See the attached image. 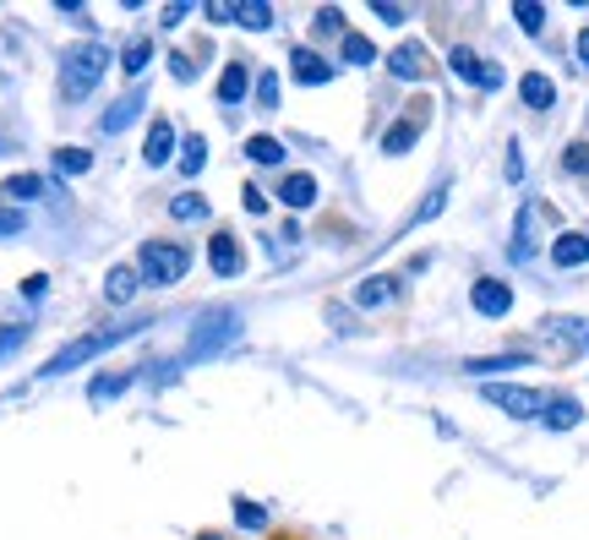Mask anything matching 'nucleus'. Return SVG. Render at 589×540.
Listing matches in <instances>:
<instances>
[{"instance_id":"obj_1","label":"nucleus","mask_w":589,"mask_h":540,"mask_svg":"<svg viewBox=\"0 0 589 540\" xmlns=\"http://www.w3.org/2000/svg\"><path fill=\"white\" fill-rule=\"evenodd\" d=\"M110 66H115L110 44H99V38L71 44V49H66V60H60V93H66V99H88V93L110 77Z\"/></svg>"},{"instance_id":"obj_2","label":"nucleus","mask_w":589,"mask_h":540,"mask_svg":"<svg viewBox=\"0 0 589 540\" xmlns=\"http://www.w3.org/2000/svg\"><path fill=\"white\" fill-rule=\"evenodd\" d=\"M191 252L180 246V241H143V252H137V278H143L147 289H169V284H180L186 273H191Z\"/></svg>"},{"instance_id":"obj_3","label":"nucleus","mask_w":589,"mask_h":540,"mask_svg":"<svg viewBox=\"0 0 589 540\" xmlns=\"http://www.w3.org/2000/svg\"><path fill=\"white\" fill-rule=\"evenodd\" d=\"M147 322H132V328H121V333H88V339H77V344H66L60 355H49L44 366H38V377H66V372H77V366H88L93 355H104V350H115L121 339H132V333H143Z\"/></svg>"},{"instance_id":"obj_4","label":"nucleus","mask_w":589,"mask_h":540,"mask_svg":"<svg viewBox=\"0 0 589 540\" xmlns=\"http://www.w3.org/2000/svg\"><path fill=\"white\" fill-rule=\"evenodd\" d=\"M241 339V311H230V306H213L208 317H197L191 322V361H202V355H219V350H230Z\"/></svg>"},{"instance_id":"obj_5","label":"nucleus","mask_w":589,"mask_h":540,"mask_svg":"<svg viewBox=\"0 0 589 540\" xmlns=\"http://www.w3.org/2000/svg\"><path fill=\"white\" fill-rule=\"evenodd\" d=\"M480 399L513 420H541V409H546V394L524 388V383H480Z\"/></svg>"},{"instance_id":"obj_6","label":"nucleus","mask_w":589,"mask_h":540,"mask_svg":"<svg viewBox=\"0 0 589 540\" xmlns=\"http://www.w3.org/2000/svg\"><path fill=\"white\" fill-rule=\"evenodd\" d=\"M382 66L393 71V82H426L432 77V49L421 38H404V44H393L382 55Z\"/></svg>"},{"instance_id":"obj_7","label":"nucleus","mask_w":589,"mask_h":540,"mask_svg":"<svg viewBox=\"0 0 589 540\" xmlns=\"http://www.w3.org/2000/svg\"><path fill=\"white\" fill-rule=\"evenodd\" d=\"M349 300H355V311H388V306L404 300V278H399V273H371V278L355 284Z\"/></svg>"},{"instance_id":"obj_8","label":"nucleus","mask_w":589,"mask_h":540,"mask_svg":"<svg viewBox=\"0 0 589 540\" xmlns=\"http://www.w3.org/2000/svg\"><path fill=\"white\" fill-rule=\"evenodd\" d=\"M175 158H180V126L164 115V121H153L143 136V164L147 169H169Z\"/></svg>"},{"instance_id":"obj_9","label":"nucleus","mask_w":589,"mask_h":540,"mask_svg":"<svg viewBox=\"0 0 589 540\" xmlns=\"http://www.w3.org/2000/svg\"><path fill=\"white\" fill-rule=\"evenodd\" d=\"M469 306H475L480 317L502 322V317L513 311V284H508V278H475V284H469Z\"/></svg>"},{"instance_id":"obj_10","label":"nucleus","mask_w":589,"mask_h":540,"mask_svg":"<svg viewBox=\"0 0 589 540\" xmlns=\"http://www.w3.org/2000/svg\"><path fill=\"white\" fill-rule=\"evenodd\" d=\"M143 110H147V82H132V88H126V93H121V99H115V104L99 115V132H104V136H121L126 126H132V121H137V115H143Z\"/></svg>"},{"instance_id":"obj_11","label":"nucleus","mask_w":589,"mask_h":540,"mask_svg":"<svg viewBox=\"0 0 589 540\" xmlns=\"http://www.w3.org/2000/svg\"><path fill=\"white\" fill-rule=\"evenodd\" d=\"M333 71H338V66H333L327 55H316L311 44H294L290 49V77L300 82V88H327Z\"/></svg>"},{"instance_id":"obj_12","label":"nucleus","mask_w":589,"mask_h":540,"mask_svg":"<svg viewBox=\"0 0 589 540\" xmlns=\"http://www.w3.org/2000/svg\"><path fill=\"white\" fill-rule=\"evenodd\" d=\"M541 213H546L541 202H524V208H519V219H513V235H508V257H513V263H530V257L541 252V246H535Z\"/></svg>"},{"instance_id":"obj_13","label":"nucleus","mask_w":589,"mask_h":540,"mask_svg":"<svg viewBox=\"0 0 589 540\" xmlns=\"http://www.w3.org/2000/svg\"><path fill=\"white\" fill-rule=\"evenodd\" d=\"M530 361H535L530 350H502V355H469V361H464V372H469V377L497 383V377H508V372H524Z\"/></svg>"},{"instance_id":"obj_14","label":"nucleus","mask_w":589,"mask_h":540,"mask_svg":"<svg viewBox=\"0 0 589 540\" xmlns=\"http://www.w3.org/2000/svg\"><path fill=\"white\" fill-rule=\"evenodd\" d=\"M546 257H552V268H563V273L589 268V230H563Z\"/></svg>"},{"instance_id":"obj_15","label":"nucleus","mask_w":589,"mask_h":540,"mask_svg":"<svg viewBox=\"0 0 589 540\" xmlns=\"http://www.w3.org/2000/svg\"><path fill=\"white\" fill-rule=\"evenodd\" d=\"M208 268L219 273V278H241V273H246V257H241V241H235L230 230H219V235L208 241Z\"/></svg>"},{"instance_id":"obj_16","label":"nucleus","mask_w":589,"mask_h":540,"mask_svg":"<svg viewBox=\"0 0 589 540\" xmlns=\"http://www.w3.org/2000/svg\"><path fill=\"white\" fill-rule=\"evenodd\" d=\"M316 197H322V186H316V175H305V169H290V175L279 180V202L294 208V213H311Z\"/></svg>"},{"instance_id":"obj_17","label":"nucleus","mask_w":589,"mask_h":540,"mask_svg":"<svg viewBox=\"0 0 589 540\" xmlns=\"http://www.w3.org/2000/svg\"><path fill=\"white\" fill-rule=\"evenodd\" d=\"M541 426H546V431H574V426H585V405H579L574 394H546Z\"/></svg>"},{"instance_id":"obj_18","label":"nucleus","mask_w":589,"mask_h":540,"mask_svg":"<svg viewBox=\"0 0 589 540\" xmlns=\"http://www.w3.org/2000/svg\"><path fill=\"white\" fill-rule=\"evenodd\" d=\"M519 99H524V110L546 115V110H557V82H552L546 71H524V77H519Z\"/></svg>"},{"instance_id":"obj_19","label":"nucleus","mask_w":589,"mask_h":540,"mask_svg":"<svg viewBox=\"0 0 589 540\" xmlns=\"http://www.w3.org/2000/svg\"><path fill=\"white\" fill-rule=\"evenodd\" d=\"M252 93V66L246 60H230L224 71H219V104H241Z\"/></svg>"},{"instance_id":"obj_20","label":"nucleus","mask_w":589,"mask_h":540,"mask_svg":"<svg viewBox=\"0 0 589 540\" xmlns=\"http://www.w3.org/2000/svg\"><path fill=\"white\" fill-rule=\"evenodd\" d=\"M137 289H143L137 263H132V268H110L104 273V300H110V306H132V300H137Z\"/></svg>"},{"instance_id":"obj_21","label":"nucleus","mask_w":589,"mask_h":540,"mask_svg":"<svg viewBox=\"0 0 589 540\" xmlns=\"http://www.w3.org/2000/svg\"><path fill=\"white\" fill-rule=\"evenodd\" d=\"M541 333H546V339H568L574 350H585L589 355V317H546Z\"/></svg>"},{"instance_id":"obj_22","label":"nucleus","mask_w":589,"mask_h":540,"mask_svg":"<svg viewBox=\"0 0 589 540\" xmlns=\"http://www.w3.org/2000/svg\"><path fill=\"white\" fill-rule=\"evenodd\" d=\"M447 71L458 77V82H469V88H480V71H486V60L469 49V44H453L447 49Z\"/></svg>"},{"instance_id":"obj_23","label":"nucleus","mask_w":589,"mask_h":540,"mask_svg":"<svg viewBox=\"0 0 589 540\" xmlns=\"http://www.w3.org/2000/svg\"><path fill=\"white\" fill-rule=\"evenodd\" d=\"M213 213V202L202 197V191H180V197H169V219L175 224H202Z\"/></svg>"},{"instance_id":"obj_24","label":"nucleus","mask_w":589,"mask_h":540,"mask_svg":"<svg viewBox=\"0 0 589 540\" xmlns=\"http://www.w3.org/2000/svg\"><path fill=\"white\" fill-rule=\"evenodd\" d=\"M246 158H252V164H263V169H285V158H290V153H285V142H279V136H246Z\"/></svg>"},{"instance_id":"obj_25","label":"nucleus","mask_w":589,"mask_h":540,"mask_svg":"<svg viewBox=\"0 0 589 540\" xmlns=\"http://www.w3.org/2000/svg\"><path fill=\"white\" fill-rule=\"evenodd\" d=\"M202 169H208V136H186V142H180V158H175V175L197 180Z\"/></svg>"},{"instance_id":"obj_26","label":"nucleus","mask_w":589,"mask_h":540,"mask_svg":"<svg viewBox=\"0 0 589 540\" xmlns=\"http://www.w3.org/2000/svg\"><path fill=\"white\" fill-rule=\"evenodd\" d=\"M415 142H421V121H393V126L382 132V153L399 158V153H410Z\"/></svg>"},{"instance_id":"obj_27","label":"nucleus","mask_w":589,"mask_h":540,"mask_svg":"<svg viewBox=\"0 0 589 540\" xmlns=\"http://www.w3.org/2000/svg\"><path fill=\"white\" fill-rule=\"evenodd\" d=\"M49 164H55L60 175H88V169H93V147H55Z\"/></svg>"},{"instance_id":"obj_28","label":"nucleus","mask_w":589,"mask_h":540,"mask_svg":"<svg viewBox=\"0 0 589 540\" xmlns=\"http://www.w3.org/2000/svg\"><path fill=\"white\" fill-rule=\"evenodd\" d=\"M0 197H16V202H38V197H44V180H38V175H5V180H0Z\"/></svg>"},{"instance_id":"obj_29","label":"nucleus","mask_w":589,"mask_h":540,"mask_svg":"<svg viewBox=\"0 0 589 540\" xmlns=\"http://www.w3.org/2000/svg\"><path fill=\"white\" fill-rule=\"evenodd\" d=\"M235 22H241V27H252V33H268V27H274V5H268V0L235 5Z\"/></svg>"},{"instance_id":"obj_30","label":"nucleus","mask_w":589,"mask_h":540,"mask_svg":"<svg viewBox=\"0 0 589 540\" xmlns=\"http://www.w3.org/2000/svg\"><path fill=\"white\" fill-rule=\"evenodd\" d=\"M344 66H377V44L366 33H344Z\"/></svg>"},{"instance_id":"obj_31","label":"nucleus","mask_w":589,"mask_h":540,"mask_svg":"<svg viewBox=\"0 0 589 540\" xmlns=\"http://www.w3.org/2000/svg\"><path fill=\"white\" fill-rule=\"evenodd\" d=\"M442 208H447V180H442V186H432V191L421 197V208L410 213V224H404V230H415V224H432V219H437Z\"/></svg>"},{"instance_id":"obj_32","label":"nucleus","mask_w":589,"mask_h":540,"mask_svg":"<svg viewBox=\"0 0 589 540\" xmlns=\"http://www.w3.org/2000/svg\"><path fill=\"white\" fill-rule=\"evenodd\" d=\"M513 22H519L530 38H541V33H546V5H535V0H519V5H513Z\"/></svg>"},{"instance_id":"obj_33","label":"nucleus","mask_w":589,"mask_h":540,"mask_svg":"<svg viewBox=\"0 0 589 540\" xmlns=\"http://www.w3.org/2000/svg\"><path fill=\"white\" fill-rule=\"evenodd\" d=\"M235 525H241V530H252V536H263V530H268V508H263V503L235 497Z\"/></svg>"},{"instance_id":"obj_34","label":"nucleus","mask_w":589,"mask_h":540,"mask_svg":"<svg viewBox=\"0 0 589 540\" xmlns=\"http://www.w3.org/2000/svg\"><path fill=\"white\" fill-rule=\"evenodd\" d=\"M147 60H153V38H137V44L121 55V71H126V77H143Z\"/></svg>"},{"instance_id":"obj_35","label":"nucleus","mask_w":589,"mask_h":540,"mask_svg":"<svg viewBox=\"0 0 589 540\" xmlns=\"http://www.w3.org/2000/svg\"><path fill=\"white\" fill-rule=\"evenodd\" d=\"M563 169H568L574 180H589V142H568V147H563Z\"/></svg>"},{"instance_id":"obj_36","label":"nucleus","mask_w":589,"mask_h":540,"mask_svg":"<svg viewBox=\"0 0 589 540\" xmlns=\"http://www.w3.org/2000/svg\"><path fill=\"white\" fill-rule=\"evenodd\" d=\"M257 110H279V71H257Z\"/></svg>"},{"instance_id":"obj_37","label":"nucleus","mask_w":589,"mask_h":540,"mask_svg":"<svg viewBox=\"0 0 589 540\" xmlns=\"http://www.w3.org/2000/svg\"><path fill=\"white\" fill-rule=\"evenodd\" d=\"M371 16L388 22V27H404L410 22V5H393V0H371Z\"/></svg>"},{"instance_id":"obj_38","label":"nucleus","mask_w":589,"mask_h":540,"mask_svg":"<svg viewBox=\"0 0 589 540\" xmlns=\"http://www.w3.org/2000/svg\"><path fill=\"white\" fill-rule=\"evenodd\" d=\"M241 202H246V213H252V219H263V213H268V191H263V186H252V180L241 186Z\"/></svg>"},{"instance_id":"obj_39","label":"nucleus","mask_w":589,"mask_h":540,"mask_svg":"<svg viewBox=\"0 0 589 540\" xmlns=\"http://www.w3.org/2000/svg\"><path fill=\"white\" fill-rule=\"evenodd\" d=\"M27 230V213L22 208H0V241H11V235H22Z\"/></svg>"},{"instance_id":"obj_40","label":"nucleus","mask_w":589,"mask_h":540,"mask_svg":"<svg viewBox=\"0 0 589 540\" xmlns=\"http://www.w3.org/2000/svg\"><path fill=\"white\" fill-rule=\"evenodd\" d=\"M316 33H344V11H338V5H322V11H316Z\"/></svg>"},{"instance_id":"obj_41","label":"nucleus","mask_w":589,"mask_h":540,"mask_svg":"<svg viewBox=\"0 0 589 540\" xmlns=\"http://www.w3.org/2000/svg\"><path fill=\"white\" fill-rule=\"evenodd\" d=\"M126 383H132V377H99V383H93V399L104 405V399H115V394H126Z\"/></svg>"},{"instance_id":"obj_42","label":"nucleus","mask_w":589,"mask_h":540,"mask_svg":"<svg viewBox=\"0 0 589 540\" xmlns=\"http://www.w3.org/2000/svg\"><path fill=\"white\" fill-rule=\"evenodd\" d=\"M22 339H27V328H0V361H11L22 350Z\"/></svg>"},{"instance_id":"obj_43","label":"nucleus","mask_w":589,"mask_h":540,"mask_svg":"<svg viewBox=\"0 0 589 540\" xmlns=\"http://www.w3.org/2000/svg\"><path fill=\"white\" fill-rule=\"evenodd\" d=\"M502 82H508V71H502L497 60H486V71H480V93H497Z\"/></svg>"},{"instance_id":"obj_44","label":"nucleus","mask_w":589,"mask_h":540,"mask_svg":"<svg viewBox=\"0 0 589 540\" xmlns=\"http://www.w3.org/2000/svg\"><path fill=\"white\" fill-rule=\"evenodd\" d=\"M508 180H513V186L524 180V147H519V142H508Z\"/></svg>"},{"instance_id":"obj_45","label":"nucleus","mask_w":589,"mask_h":540,"mask_svg":"<svg viewBox=\"0 0 589 540\" xmlns=\"http://www.w3.org/2000/svg\"><path fill=\"white\" fill-rule=\"evenodd\" d=\"M186 16H191V5H180V0H175V5H164V11H158V22H164V27H180V22H186Z\"/></svg>"},{"instance_id":"obj_46","label":"nucleus","mask_w":589,"mask_h":540,"mask_svg":"<svg viewBox=\"0 0 589 540\" xmlns=\"http://www.w3.org/2000/svg\"><path fill=\"white\" fill-rule=\"evenodd\" d=\"M169 71H175L180 82H197V66H191L186 55H169Z\"/></svg>"},{"instance_id":"obj_47","label":"nucleus","mask_w":589,"mask_h":540,"mask_svg":"<svg viewBox=\"0 0 589 540\" xmlns=\"http://www.w3.org/2000/svg\"><path fill=\"white\" fill-rule=\"evenodd\" d=\"M208 22H235V5H202Z\"/></svg>"},{"instance_id":"obj_48","label":"nucleus","mask_w":589,"mask_h":540,"mask_svg":"<svg viewBox=\"0 0 589 540\" xmlns=\"http://www.w3.org/2000/svg\"><path fill=\"white\" fill-rule=\"evenodd\" d=\"M44 289H49V278H44V273H33V278H22V295H27V300H33V295H44Z\"/></svg>"},{"instance_id":"obj_49","label":"nucleus","mask_w":589,"mask_h":540,"mask_svg":"<svg viewBox=\"0 0 589 540\" xmlns=\"http://www.w3.org/2000/svg\"><path fill=\"white\" fill-rule=\"evenodd\" d=\"M574 49H579V66H589V27L579 33V44H574Z\"/></svg>"},{"instance_id":"obj_50","label":"nucleus","mask_w":589,"mask_h":540,"mask_svg":"<svg viewBox=\"0 0 589 540\" xmlns=\"http://www.w3.org/2000/svg\"><path fill=\"white\" fill-rule=\"evenodd\" d=\"M5 153H11V142H5V136H0V158H5Z\"/></svg>"},{"instance_id":"obj_51","label":"nucleus","mask_w":589,"mask_h":540,"mask_svg":"<svg viewBox=\"0 0 589 540\" xmlns=\"http://www.w3.org/2000/svg\"><path fill=\"white\" fill-rule=\"evenodd\" d=\"M202 540H224V536H202Z\"/></svg>"}]
</instances>
